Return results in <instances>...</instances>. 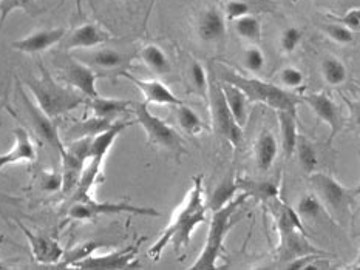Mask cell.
Returning <instances> with one entry per match:
<instances>
[{
    "label": "cell",
    "instance_id": "cell-13",
    "mask_svg": "<svg viewBox=\"0 0 360 270\" xmlns=\"http://www.w3.org/2000/svg\"><path fill=\"white\" fill-rule=\"evenodd\" d=\"M99 74L95 69L85 65L84 62L77 60L76 58H70L62 65V81L68 87L77 90L85 97H95L99 93L96 90V81Z\"/></svg>",
    "mask_w": 360,
    "mask_h": 270
},
{
    "label": "cell",
    "instance_id": "cell-27",
    "mask_svg": "<svg viewBox=\"0 0 360 270\" xmlns=\"http://www.w3.org/2000/svg\"><path fill=\"white\" fill-rule=\"evenodd\" d=\"M113 122L115 121H107V119L96 118V116H91V118L85 119L82 122L73 123V126L67 130L65 137L68 142L75 141V139H81V137H93V136L99 135L101 131L107 130Z\"/></svg>",
    "mask_w": 360,
    "mask_h": 270
},
{
    "label": "cell",
    "instance_id": "cell-14",
    "mask_svg": "<svg viewBox=\"0 0 360 270\" xmlns=\"http://www.w3.org/2000/svg\"><path fill=\"white\" fill-rule=\"evenodd\" d=\"M18 226L23 231V235L27 236L31 255H33L36 262L45 266L58 264L65 249L56 241V239H53L46 235L34 234L33 230H30L28 227L23 226L22 222H18Z\"/></svg>",
    "mask_w": 360,
    "mask_h": 270
},
{
    "label": "cell",
    "instance_id": "cell-1",
    "mask_svg": "<svg viewBox=\"0 0 360 270\" xmlns=\"http://www.w3.org/2000/svg\"><path fill=\"white\" fill-rule=\"evenodd\" d=\"M207 204L205 198V184H202V175L193 177L192 189L187 193L184 204L178 208L169 226L164 229L152 249L148 250V257L153 261H158L164 249L169 244L174 245L175 252L189 249L193 231L198 226L206 222Z\"/></svg>",
    "mask_w": 360,
    "mask_h": 270
},
{
    "label": "cell",
    "instance_id": "cell-33",
    "mask_svg": "<svg viewBox=\"0 0 360 270\" xmlns=\"http://www.w3.org/2000/svg\"><path fill=\"white\" fill-rule=\"evenodd\" d=\"M322 74L328 85H331V87H339V85L347 81L348 72L345 64H343L340 59L334 56H326L322 60Z\"/></svg>",
    "mask_w": 360,
    "mask_h": 270
},
{
    "label": "cell",
    "instance_id": "cell-32",
    "mask_svg": "<svg viewBox=\"0 0 360 270\" xmlns=\"http://www.w3.org/2000/svg\"><path fill=\"white\" fill-rule=\"evenodd\" d=\"M238 190L246 191L249 196H255L262 201H268L271 198L278 196V187L269 181H250V180H237Z\"/></svg>",
    "mask_w": 360,
    "mask_h": 270
},
{
    "label": "cell",
    "instance_id": "cell-23",
    "mask_svg": "<svg viewBox=\"0 0 360 270\" xmlns=\"http://www.w3.org/2000/svg\"><path fill=\"white\" fill-rule=\"evenodd\" d=\"M198 36L202 42L217 43L226 36V19L220 10L209 8L201 14L198 22Z\"/></svg>",
    "mask_w": 360,
    "mask_h": 270
},
{
    "label": "cell",
    "instance_id": "cell-24",
    "mask_svg": "<svg viewBox=\"0 0 360 270\" xmlns=\"http://www.w3.org/2000/svg\"><path fill=\"white\" fill-rule=\"evenodd\" d=\"M276 116L280 126L281 149L286 158H292L295 153L297 139H299V127H297V114L288 110H276Z\"/></svg>",
    "mask_w": 360,
    "mask_h": 270
},
{
    "label": "cell",
    "instance_id": "cell-11",
    "mask_svg": "<svg viewBox=\"0 0 360 270\" xmlns=\"http://www.w3.org/2000/svg\"><path fill=\"white\" fill-rule=\"evenodd\" d=\"M141 243H143V239L129 247H124V249L118 252H110L105 255H90V257L77 262L75 267L85 270H124L130 267H138L136 255L139 252Z\"/></svg>",
    "mask_w": 360,
    "mask_h": 270
},
{
    "label": "cell",
    "instance_id": "cell-5",
    "mask_svg": "<svg viewBox=\"0 0 360 270\" xmlns=\"http://www.w3.org/2000/svg\"><path fill=\"white\" fill-rule=\"evenodd\" d=\"M206 96L209 99L215 133L226 139L237 154L243 144V127H240L237 121L233 119L229 107L226 104L220 81H218V77L214 73H209V88Z\"/></svg>",
    "mask_w": 360,
    "mask_h": 270
},
{
    "label": "cell",
    "instance_id": "cell-31",
    "mask_svg": "<svg viewBox=\"0 0 360 270\" xmlns=\"http://www.w3.org/2000/svg\"><path fill=\"white\" fill-rule=\"evenodd\" d=\"M176 108V119L179 127H181L187 135L192 136H198L202 130L206 128L205 122L198 116V113L191 108L189 105H186L184 102L175 107Z\"/></svg>",
    "mask_w": 360,
    "mask_h": 270
},
{
    "label": "cell",
    "instance_id": "cell-22",
    "mask_svg": "<svg viewBox=\"0 0 360 270\" xmlns=\"http://www.w3.org/2000/svg\"><path fill=\"white\" fill-rule=\"evenodd\" d=\"M89 108L91 110V114L101 119L107 121H116L120 116L131 112L133 102L127 99H115V97H103L95 96L89 97Z\"/></svg>",
    "mask_w": 360,
    "mask_h": 270
},
{
    "label": "cell",
    "instance_id": "cell-10",
    "mask_svg": "<svg viewBox=\"0 0 360 270\" xmlns=\"http://www.w3.org/2000/svg\"><path fill=\"white\" fill-rule=\"evenodd\" d=\"M18 93H19V97L22 100V105L27 112L31 127H33V130L36 131V135L41 137L45 144H49L51 149L58 150L59 154L64 153L65 144H64V141H62L56 123L53 122L50 116H46L41 110V108L37 107L36 102H33V100L28 97V95L25 93V88H23L20 83H18Z\"/></svg>",
    "mask_w": 360,
    "mask_h": 270
},
{
    "label": "cell",
    "instance_id": "cell-21",
    "mask_svg": "<svg viewBox=\"0 0 360 270\" xmlns=\"http://www.w3.org/2000/svg\"><path fill=\"white\" fill-rule=\"evenodd\" d=\"M278 156V142L272 131L262 130L254 145V159L258 172L266 173L272 168Z\"/></svg>",
    "mask_w": 360,
    "mask_h": 270
},
{
    "label": "cell",
    "instance_id": "cell-35",
    "mask_svg": "<svg viewBox=\"0 0 360 270\" xmlns=\"http://www.w3.org/2000/svg\"><path fill=\"white\" fill-rule=\"evenodd\" d=\"M323 210L325 207L322 203H320V199L316 196V193L303 195L299 201V204L295 207V212L302 220H316Z\"/></svg>",
    "mask_w": 360,
    "mask_h": 270
},
{
    "label": "cell",
    "instance_id": "cell-28",
    "mask_svg": "<svg viewBox=\"0 0 360 270\" xmlns=\"http://www.w3.org/2000/svg\"><path fill=\"white\" fill-rule=\"evenodd\" d=\"M233 22V29L236 33L245 39V41L250 42V43H258L262 41L263 36V28H262V22L258 20V18L252 14H246L243 18H238Z\"/></svg>",
    "mask_w": 360,
    "mask_h": 270
},
{
    "label": "cell",
    "instance_id": "cell-19",
    "mask_svg": "<svg viewBox=\"0 0 360 270\" xmlns=\"http://www.w3.org/2000/svg\"><path fill=\"white\" fill-rule=\"evenodd\" d=\"M131 123H135V121H115L107 130L101 131L96 136H93L90 144V156L87 162H91V164H95L98 167H103L107 153L113 147L116 137H118L125 128L130 127Z\"/></svg>",
    "mask_w": 360,
    "mask_h": 270
},
{
    "label": "cell",
    "instance_id": "cell-25",
    "mask_svg": "<svg viewBox=\"0 0 360 270\" xmlns=\"http://www.w3.org/2000/svg\"><path fill=\"white\" fill-rule=\"evenodd\" d=\"M220 85H221V91H223L224 99H226V104H228L233 119L237 121L240 127H245L246 121H248V97H246V95L238 87H236V85H232L229 82L220 81Z\"/></svg>",
    "mask_w": 360,
    "mask_h": 270
},
{
    "label": "cell",
    "instance_id": "cell-46",
    "mask_svg": "<svg viewBox=\"0 0 360 270\" xmlns=\"http://www.w3.org/2000/svg\"><path fill=\"white\" fill-rule=\"evenodd\" d=\"M65 2V0H60V4H64Z\"/></svg>",
    "mask_w": 360,
    "mask_h": 270
},
{
    "label": "cell",
    "instance_id": "cell-37",
    "mask_svg": "<svg viewBox=\"0 0 360 270\" xmlns=\"http://www.w3.org/2000/svg\"><path fill=\"white\" fill-rule=\"evenodd\" d=\"M15 10H23L34 15L36 6L31 0H0V31H2L8 15Z\"/></svg>",
    "mask_w": 360,
    "mask_h": 270
},
{
    "label": "cell",
    "instance_id": "cell-43",
    "mask_svg": "<svg viewBox=\"0 0 360 270\" xmlns=\"http://www.w3.org/2000/svg\"><path fill=\"white\" fill-rule=\"evenodd\" d=\"M39 185L44 191H59L62 189V175L58 172H42Z\"/></svg>",
    "mask_w": 360,
    "mask_h": 270
},
{
    "label": "cell",
    "instance_id": "cell-3",
    "mask_svg": "<svg viewBox=\"0 0 360 270\" xmlns=\"http://www.w3.org/2000/svg\"><path fill=\"white\" fill-rule=\"evenodd\" d=\"M249 195L246 191L240 193L233 199H231L228 204L214 210L212 220L209 224L207 239L206 244L202 247L198 258L195 259L191 266L192 270H215L218 259H220L223 249H224V239L228 236L231 229L233 227V215H236L243 204L246 203Z\"/></svg>",
    "mask_w": 360,
    "mask_h": 270
},
{
    "label": "cell",
    "instance_id": "cell-45",
    "mask_svg": "<svg viewBox=\"0 0 360 270\" xmlns=\"http://www.w3.org/2000/svg\"><path fill=\"white\" fill-rule=\"evenodd\" d=\"M5 241V236L4 235H0V245H2V243Z\"/></svg>",
    "mask_w": 360,
    "mask_h": 270
},
{
    "label": "cell",
    "instance_id": "cell-18",
    "mask_svg": "<svg viewBox=\"0 0 360 270\" xmlns=\"http://www.w3.org/2000/svg\"><path fill=\"white\" fill-rule=\"evenodd\" d=\"M62 41H64V50L67 51L90 50L110 41V34L96 23H84Z\"/></svg>",
    "mask_w": 360,
    "mask_h": 270
},
{
    "label": "cell",
    "instance_id": "cell-6",
    "mask_svg": "<svg viewBox=\"0 0 360 270\" xmlns=\"http://www.w3.org/2000/svg\"><path fill=\"white\" fill-rule=\"evenodd\" d=\"M309 182L325 210L338 215L340 218L353 210L359 196V189L345 187L331 175L320 172H312L309 175Z\"/></svg>",
    "mask_w": 360,
    "mask_h": 270
},
{
    "label": "cell",
    "instance_id": "cell-41",
    "mask_svg": "<svg viewBox=\"0 0 360 270\" xmlns=\"http://www.w3.org/2000/svg\"><path fill=\"white\" fill-rule=\"evenodd\" d=\"M278 77H280L281 85L286 88H291V90L300 88L304 82V74L295 67H285L280 72Z\"/></svg>",
    "mask_w": 360,
    "mask_h": 270
},
{
    "label": "cell",
    "instance_id": "cell-2",
    "mask_svg": "<svg viewBox=\"0 0 360 270\" xmlns=\"http://www.w3.org/2000/svg\"><path fill=\"white\" fill-rule=\"evenodd\" d=\"M39 69H41V76L27 77L23 79V83L34 96L37 107L51 119L73 112L85 102L84 95L68 85L54 81L49 69L42 64H39Z\"/></svg>",
    "mask_w": 360,
    "mask_h": 270
},
{
    "label": "cell",
    "instance_id": "cell-38",
    "mask_svg": "<svg viewBox=\"0 0 360 270\" xmlns=\"http://www.w3.org/2000/svg\"><path fill=\"white\" fill-rule=\"evenodd\" d=\"M243 65H245L246 69H249L250 73H262L266 65V58L263 51L258 48L255 43L245 50V54H243Z\"/></svg>",
    "mask_w": 360,
    "mask_h": 270
},
{
    "label": "cell",
    "instance_id": "cell-44",
    "mask_svg": "<svg viewBox=\"0 0 360 270\" xmlns=\"http://www.w3.org/2000/svg\"><path fill=\"white\" fill-rule=\"evenodd\" d=\"M249 13L250 6L246 2H243V0H229L228 5H226V14H228L229 20H236Z\"/></svg>",
    "mask_w": 360,
    "mask_h": 270
},
{
    "label": "cell",
    "instance_id": "cell-8",
    "mask_svg": "<svg viewBox=\"0 0 360 270\" xmlns=\"http://www.w3.org/2000/svg\"><path fill=\"white\" fill-rule=\"evenodd\" d=\"M131 112L136 116L135 122H138L139 126L144 128L146 135L148 137V142L162 147V149H166L169 151H174L178 154V156L179 154L186 153L184 144L181 141V137H179V135L176 133V130L167 126V123L162 119H160L158 116L152 114L150 110H148V104L133 102Z\"/></svg>",
    "mask_w": 360,
    "mask_h": 270
},
{
    "label": "cell",
    "instance_id": "cell-40",
    "mask_svg": "<svg viewBox=\"0 0 360 270\" xmlns=\"http://www.w3.org/2000/svg\"><path fill=\"white\" fill-rule=\"evenodd\" d=\"M191 79L195 90L200 91L201 95H207L209 88V73L200 62H192L191 64Z\"/></svg>",
    "mask_w": 360,
    "mask_h": 270
},
{
    "label": "cell",
    "instance_id": "cell-29",
    "mask_svg": "<svg viewBox=\"0 0 360 270\" xmlns=\"http://www.w3.org/2000/svg\"><path fill=\"white\" fill-rule=\"evenodd\" d=\"M141 60L144 62L146 67L150 69V72L156 74H166L170 72V62L166 54L153 43L146 45L143 50H141Z\"/></svg>",
    "mask_w": 360,
    "mask_h": 270
},
{
    "label": "cell",
    "instance_id": "cell-4",
    "mask_svg": "<svg viewBox=\"0 0 360 270\" xmlns=\"http://www.w3.org/2000/svg\"><path fill=\"white\" fill-rule=\"evenodd\" d=\"M217 77L238 87L246 95L248 102L264 104L274 110H288L297 114V105L300 102V97L288 90L277 87V85L255 79V77H245L229 68H221Z\"/></svg>",
    "mask_w": 360,
    "mask_h": 270
},
{
    "label": "cell",
    "instance_id": "cell-12",
    "mask_svg": "<svg viewBox=\"0 0 360 270\" xmlns=\"http://www.w3.org/2000/svg\"><path fill=\"white\" fill-rule=\"evenodd\" d=\"M303 100L311 107V110L316 113L317 118L330 127V137H328L326 145L331 147L335 136L340 133L343 127V118L339 105L323 91L308 93V95L303 96Z\"/></svg>",
    "mask_w": 360,
    "mask_h": 270
},
{
    "label": "cell",
    "instance_id": "cell-26",
    "mask_svg": "<svg viewBox=\"0 0 360 270\" xmlns=\"http://www.w3.org/2000/svg\"><path fill=\"white\" fill-rule=\"evenodd\" d=\"M107 244L103 241H96V239H89V241H84L76 244L72 249L64 250V255L59 259L58 264H54V267L58 269H67V267H75L77 262L85 259L90 255L95 253L101 247H105Z\"/></svg>",
    "mask_w": 360,
    "mask_h": 270
},
{
    "label": "cell",
    "instance_id": "cell-7",
    "mask_svg": "<svg viewBox=\"0 0 360 270\" xmlns=\"http://www.w3.org/2000/svg\"><path fill=\"white\" fill-rule=\"evenodd\" d=\"M141 215V216H161V213L150 207H138L129 203H110V201H96L90 195L73 196L72 203L67 208V215L73 221H90L99 216L108 215Z\"/></svg>",
    "mask_w": 360,
    "mask_h": 270
},
{
    "label": "cell",
    "instance_id": "cell-30",
    "mask_svg": "<svg viewBox=\"0 0 360 270\" xmlns=\"http://www.w3.org/2000/svg\"><path fill=\"white\" fill-rule=\"evenodd\" d=\"M295 153L299 156V162L302 170L307 175H311L312 172H316V168L319 166V156H317V150L314 144H312L307 136H300L297 139V145H295Z\"/></svg>",
    "mask_w": 360,
    "mask_h": 270
},
{
    "label": "cell",
    "instance_id": "cell-36",
    "mask_svg": "<svg viewBox=\"0 0 360 270\" xmlns=\"http://www.w3.org/2000/svg\"><path fill=\"white\" fill-rule=\"evenodd\" d=\"M323 31L326 33V36L334 41L335 43H340V45H349V43H354L356 42V33L354 31H351L349 28L340 25L338 22H333V23H325L322 27Z\"/></svg>",
    "mask_w": 360,
    "mask_h": 270
},
{
    "label": "cell",
    "instance_id": "cell-20",
    "mask_svg": "<svg viewBox=\"0 0 360 270\" xmlns=\"http://www.w3.org/2000/svg\"><path fill=\"white\" fill-rule=\"evenodd\" d=\"M13 135L15 137V144L10 151L0 154V170H4L8 166L19 164L22 161L33 162L36 159V149L28 131L23 127H15L13 130Z\"/></svg>",
    "mask_w": 360,
    "mask_h": 270
},
{
    "label": "cell",
    "instance_id": "cell-15",
    "mask_svg": "<svg viewBox=\"0 0 360 270\" xmlns=\"http://www.w3.org/2000/svg\"><path fill=\"white\" fill-rule=\"evenodd\" d=\"M67 29L58 27V28H46L34 31L25 37L14 41L11 46L14 50L25 54H41L51 48L53 45L62 42V39L65 37Z\"/></svg>",
    "mask_w": 360,
    "mask_h": 270
},
{
    "label": "cell",
    "instance_id": "cell-39",
    "mask_svg": "<svg viewBox=\"0 0 360 270\" xmlns=\"http://www.w3.org/2000/svg\"><path fill=\"white\" fill-rule=\"evenodd\" d=\"M302 37H303V33L300 28L297 27L285 28L283 33L280 36V50L286 54L294 53L297 50V46H299L302 42Z\"/></svg>",
    "mask_w": 360,
    "mask_h": 270
},
{
    "label": "cell",
    "instance_id": "cell-34",
    "mask_svg": "<svg viewBox=\"0 0 360 270\" xmlns=\"http://www.w3.org/2000/svg\"><path fill=\"white\" fill-rule=\"evenodd\" d=\"M238 191V185L237 181H233L232 177H226L224 181H221L218 184V187L215 189L212 198L209 199V205L207 208H212V210H217V208L223 207L224 204H228L231 199H233L237 196Z\"/></svg>",
    "mask_w": 360,
    "mask_h": 270
},
{
    "label": "cell",
    "instance_id": "cell-16",
    "mask_svg": "<svg viewBox=\"0 0 360 270\" xmlns=\"http://www.w3.org/2000/svg\"><path fill=\"white\" fill-rule=\"evenodd\" d=\"M120 74L124 76L127 81H130L136 88H139V91L144 95V102L146 104L172 105V107H176L179 104H183V100L179 99L178 96H175L174 93L170 91L167 85H164L160 81L139 79V77L130 74L127 69H124V72H121Z\"/></svg>",
    "mask_w": 360,
    "mask_h": 270
},
{
    "label": "cell",
    "instance_id": "cell-9",
    "mask_svg": "<svg viewBox=\"0 0 360 270\" xmlns=\"http://www.w3.org/2000/svg\"><path fill=\"white\" fill-rule=\"evenodd\" d=\"M91 137H81L70 141L65 147V151L60 154L62 158V191L65 195H72L79 184L84 167L90 156Z\"/></svg>",
    "mask_w": 360,
    "mask_h": 270
},
{
    "label": "cell",
    "instance_id": "cell-17",
    "mask_svg": "<svg viewBox=\"0 0 360 270\" xmlns=\"http://www.w3.org/2000/svg\"><path fill=\"white\" fill-rule=\"evenodd\" d=\"M77 60L84 62L85 65L95 69L98 74L101 72H124L125 67L130 64V58L118 50L113 48H99L96 51H91L89 54H81V56H75Z\"/></svg>",
    "mask_w": 360,
    "mask_h": 270
},
{
    "label": "cell",
    "instance_id": "cell-42",
    "mask_svg": "<svg viewBox=\"0 0 360 270\" xmlns=\"http://www.w3.org/2000/svg\"><path fill=\"white\" fill-rule=\"evenodd\" d=\"M330 19L340 23V25H343V27L349 28L351 31H354V33H357L360 28V10L359 8H351V10H348L345 14L340 15V18H338V15H334V14H330Z\"/></svg>",
    "mask_w": 360,
    "mask_h": 270
}]
</instances>
